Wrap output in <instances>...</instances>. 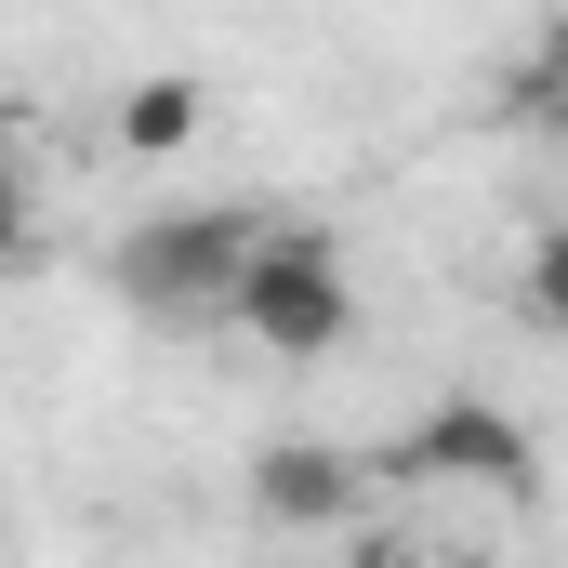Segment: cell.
I'll return each instance as SVG.
<instances>
[{"mask_svg":"<svg viewBox=\"0 0 568 568\" xmlns=\"http://www.w3.org/2000/svg\"><path fill=\"white\" fill-rule=\"evenodd\" d=\"M252 239H265V212H239V199L145 212L133 239H120V291H133L159 331H212L225 291H239V265H252Z\"/></svg>","mask_w":568,"mask_h":568,"instance_id":"1","label":"cell"},{"mask_svg":"<svg viewBox=\"0 0 568 568\" xmlns=\"http://www.w3.org/2000/svg\"><path fill=\"white\" fill-rule=\"evenodd\" d=\"M225 331H252L265 357H331L357 331V278H344V239L331 225H265L252 265L225 291Z\"/></svg>","mask_w":568,"mask_h":568,"instance_id":"2","label":"cell"},{"mask_svg":"<svg viewBox=\"0 0 568 568\" xmlns=\"http://www.w3.org/2000/svg\"><path fill=\"white\" fill-rule=\"evenodd\" d=\"M397 476H424V489H489V503H542V436L516 424L503 397H436L424 424L384 449Z\"/></svg>","mask_w":568,"mask_h":568,"instance_id":"3","label":"cell"},{"mask_svg":"<svg viewBox=\"0 0 568 568\" xmlns=\"http://www.w3.org/2000/svg\"><path fill=\"white\" fill-rule=\"evenodd\" d=\"M357 503H371L357 449H331V436H265L252 449V516L265 529H357Z\"/></svg>","mask_w":568,"mask_h":568,"instance_id":"4","label":"cell"},{"mask_svg":"<svg viewBox=\"0 0 568 568\" xmlns=\"http://www.w3.org/2000/svg\"><path fill=\"white\" fill-rule=\"evenodd\" d=\"M199 120H212L199 80H133L120 93V159H172V145H199Z\"/></svg>","mask_w":568,"mask_h":568,"instance_id":"5","label":"cell"},{"mask_svg":"<svg viewBox=\"0 0 568 568\" xmlns=\"http://www.w3.org/2000/svg\"><path fill=\"white\" fill-rule=\"evenodd\" d=\"M516 317H529V331H568V225L529 239V265H516Z\"/></svg>","mask_w":568,"mask_h":568,"instance_id":"6","label":"cell"},{"mask_svg":"<svg viewBox=\"0 0 568 568\" xmlns=\"http://www.w3.org/2000/svg\"><path fill=\"white\" fill-rule=\"evenodd\" d=\"M516 106H529V120L568 106V27H542V67H516Z\"/></svg>","mask_w":568,"mask_h":568,"instance_id":"7","label":"cell"},{"mask_svg":"<svg viewBox=\"0 0 568 568\" xmlns=\"http://www.w3.org/2000/svg\"><path fill=\"white\" fill-rule=\"evenodd\" d=\"M27 265V172H13V120H0V278Z\"/></svg>","mask_w":568,"mask_h":568,"instance_id":"8","label":"cell"},{"mask_svg":"<svg viewBox=\"0 0 568 568\" xmlns=\"http://www.w3.org/2000/svg\"><path fill=\"white\" fill-rule=\"evenodd\" d=\"M357 568H410V556H357Z\"/></svg>","mask_w":568,"mask_h":568,"instance_id":"9","label":"cell"}]
</instances>
